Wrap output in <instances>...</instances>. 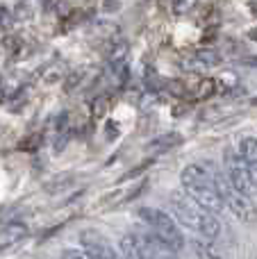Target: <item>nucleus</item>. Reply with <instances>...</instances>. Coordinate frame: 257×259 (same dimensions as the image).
Listing matches in <instances>:
<instances>
[{
  "instance_id": "7ed1b4c3",
  "label": "nucleus",
  "mask_w": 257,
  "mask_h": 259,
  "mask_svg": "<svg viewBox=\"0 0 257 259\" xmlns=\"http://www.w3.org/2000/svg\"><path fill=\"white\" fill-rule=\"evenodd\" d=\"M139 219L144 221V223L150 228V232L157 234L171 250L180 252L182 248H185V234H182V230L178 228L176 219H171L166 211L153 209V207H141Z\"/></svg>"
},
{
  "instance_id": "f8f14e48",
  "label": "nucleus",
  "mask_w": 257,
  "mask_h": 259,
  "mask_svg": "<svg viewBox=\"0 0 257 259\" xmlns=\"http://www.w3.org/2000/svg\"><path fill=\"white\" fill-rule=\"evenodd\" d=\"M196 57L203 62V66H217V64H221V55L217 53V50H209V48H203V50H196Z\"/></svg>"
},
{
  "instance_id": "ddd939ff",
  "label": "nucleus",
  "mask_w": 257,
  "mask_h": 259,
  "mask_svg": "<svg viewBox=\"0 0 257 259\" xmlns=\"http://www.w3.org/2000/svg\"><path fill=\"white\" fill-rule=\"evenodd\" d=\"M68 182H71V178H64V180H62V178H57L55 182H48V184H46V189H48V193H57L59 189H64Z\"/></svg>"
},
{
  "instance_id": "39448f33",
  "label": "nucleus",
  "mask_w": 257,
  "mask_h": 259,
  "mask_svg": "<svg viewBox=\"0 0 257 259\" xmlns=\"http://www.w3.org/2000/svg\"><path fill=\"white\" fill-rule=\"evenodd\" d=\"M223 168H226V178L230 180L232 187H237L246 196L257 193V189L253 187V180H250V173H248V164H246V159L241 157L239 150L226 148V152H223Z\"/></svg>"
},
{
  "instance_id": "f257e3e1",
  "label": "nucleus",
  "mask_w": 257,
  "mask_h": 259,
  "mask_svg": "<svg viewBox=\"0 0 257 259\" xmlns=\"http://www.w3.org/2000/svg\"><path fill=\"white\" fill-rule=\"evenodd\" d=\"M180 182H182V191L187 196H191L200 207H205L212 214H221L226 209L223 198L217 189L212 170L205 164H189L182 168L180 173Z\"/></svg>"
},
{
  "instance_id": "f03ea898",
  "label": "nucleus",
  "mask_w": 257,
  "mask_h": 259,
  "mask_svg": "<svg viewBox=\"0 0 257 259\" xmlns=\"http://www.w3.org/2000/svg\"><path fill=\"white\" fill-rule=\"evenodd\" d=\"M171 207H173V216L180 225L189 228L191 232H196L198 237L203 239H217L221 234V223L219 219L207 211L205 207H200L198 202L194 200L191 196H187L185 191L180 193H173L171 196Z\"/></svg>"
},
{
  "instance_id": "9b49d317",
  "label": "nucleus",
  "mask_w": 257,
  "mask_h": 259,
  "mask_svg": "<svg viewBox=\"0 0 257 259\" xmlns=\"http://www.w3.org/2000/svg\"><path fill=\"white\" fill-rule=\"evenodd\" d=\"M178 141H180V139H178L176 134H164V137H159V139H155V141H150L146 150H148V152H164V150H168L171 146H176Z\"/></svg>"
},
{
  "instance_id": "0eeeda50",
  "label": "nucleus",
  "mask_w": 257,
  "mask_h": 259,
  "mask_svg": "<svg viewBox=\"0 0 257 259\" xmlns=\"http://www.w3.org/2000/svg\"><path fill=\"white\" fill-rule=\"evenodd\" d=\"M27 234H30V230H27L25 223H21V221H9L7 225L0 228V252L14 248L16 243H21Z\"/></svg>"
},
{
  "instance_id": "4468645a",
  "label": "nucleus",
  "mask_w": 257,
  "mask_h": 259,
  "mask_svg": "<svg viewBox=\"0 0 257 259\" xmlns=\"http://www.w3.org/2000/svg\"><path fill=\"white\" fill-rule=\"evenodd\" d=\"M105 100H107V98H98V103L94 105V114H96L98 118L103 116L105 112H107V103H105Z\"/></svg>"
},
{
  "instance_id": "20e7f679",
  "label": "nucleus",
  "mask_w": 257,
  "mask_h": 259,
  "mask_svg": "<svg viewBox=\"0 0 257 259\" xmlns=\"http://www.w3.org/2000/svg\"><path fill=\"white\" fill-rule=\"evenodd\" d=\"M212 175H214L219 193H221V198H223L226 209H230L232 216H237V219L244 221V223H257V207L250 202V198L246 196V193H241L237 187H232L230 180L221 178L217 170H212Z\"/></svg>"
},
{
  "instance_id": "6e6552de",
  "label": "nucleus",
  "mask_w": 257,
  "mask_h": 259,
  "mask_svg": "<svg viewBox=\"0 0 257 259\" xmlns=\"http://www.w3.org/2000/svg\"><path fill=\"white\" fill-rule=\"evenodd\" d=\"M239 152H241V157L246 159V164H248L250 180H253V187L257 189V137H253V134L241 137Z\"/></svg>"
},
{
  "instance_id": "1a4fd4ad",
  "label": "nucleus",
  "mask_w": 257,
  "mask_h": 259,
  "mask_svg": "<svg viewBox=\"0 0 257 259\" xmlns=\"http://www.w3.org/2000/svg\"><path fill=\"white\" fill-rule=\"evenodd\" d=\"M118 246H121L123 257H130V259L144 257V237H141V234H125V237L118 241Z\"/></svg>"
},
{
  "instance_id": "9d476101",
  "label": "nucleus",
  "mask_w": 257,
  "mask_h": 259,
  "mask_svg": "<svg viewBox=\"0 0 257 259\" xmlns=\"http://www.w3.org/2000/svg\"><path fill=\"white\" fill-rule=\"evenodd\" d=\"M217 89H219V80H217V77H203V80L198 82V87H196V100L212 98V96L217 94Z\"/></svg>"
},
{
  "instance_id": "423d86ee",
  "label": "nucleus",
  "mask_w": 257,
  "mask_h": 259,
  "mask_svg": "<svg viewBox=\"0 0 257 259\" xmlns=\"http://www.w3.org/2000/svg\"><path fill=\"white\" fill-rule=\"evenodd\" d=\"M80 243L84 248V255L91 259H114L116 250L109 246V241L96 230H84L80 232Z\"/></svg>"
},
{
  "instance_id": "2eb2a0df",
  "label": "nucleus",
  "mask_w": 257,
  "mask_h": 259,
  "mask_svg": "<svg viewBox=\"0 0 257 259\" xmlns=\"http://www.w3.org/2000/svg\"><path fill=\"white\" fill-rule=\"evenodd\" d=\"M250 39H257V30H255V32H250Z\"/></svg>"
}]
</instances>
